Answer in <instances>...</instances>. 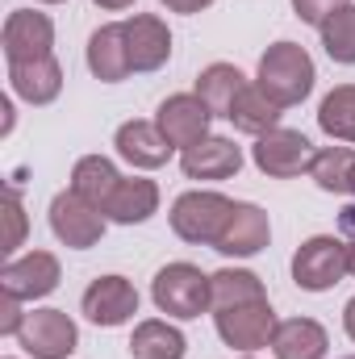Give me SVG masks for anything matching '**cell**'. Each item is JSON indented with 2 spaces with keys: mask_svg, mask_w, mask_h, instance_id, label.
Returning <instances> with one entry per match:
<instances>
[{
  "mask_svg": "<svg viewBox=\"0 0 355 359\" xmlns=\"http://www.w3.org/2000/svg\"><path fill=\"white\" fill-rule=\"evenodd\" d=\"M314 80H318V67H314L309 50L297 46V42H276V46H267L264 59H260V76H255V84H260L280 109L301 104V100L314 92Z\"/></svg>",
  "mask_w": 355,
  "mask_h": 359,
  "instance_id": "1",
  "label": "cell"
},
{
  "mask_svg": "<svg viewBox=\"0 0 355 359\" xmlns=\"http://www.w3.org/2000/svg\"><path fill=\"white\" fill-rule=\"evenodd\" d=\"M234 213V201L213 192V188H192V192H180L172 201V230L176 238L192 243V247H217L226 222Z\"/></svg>",
  "mask_w": 355,
  "mask_h": 359,
  "instance_id": "2",
  "label": "cell"
},
{
  "mask_svg": "<svg viewBox=\"0 0 355 359\" xmlns=\"http://www.w3.org/2000/svg\"><path fill=\"white\" fill-rule=\"evenodd\" d=\"M151 301H155L159 313L192 322L205 309H213V284H209V276L196 264H168V268L155 271V280H151Z\"/></svg>",
  "mask_w": 355,
  "mask_h": 359,
  "instance_id": "3",
  "label": "cell"
},
{
  "mask_svg": "<svg viewBox=\"0 0 355 359\" xmlns=\"http://www.w3.org/2000/svg\"><path fill=\"white\" fill-rule=\"evenodd\" d=\"M347 276V243L335 234H314L293 255V284L305 292H326Z\"/></svg>",
  "mask_w": 355,
  "mask_h": 359,
  "instance_id": "4",
  "label": "cell"
},
{
  "mask_svg": "<svg viewBox=\"0 0 355 359\" xmlns=\"http://www.w3.org/2000/svg\"><path fill=\"white\" fill-rule=\"evenodd\" d=\"M213 326H217V334H222L226 347L251 355V351H260V347L272 343V334H276V309H272L267 297L264 301H247V305H230V309H213Z\"/></svg>",
  "mask_w": 355,
  "mask_h": 359,
  "instance_id": "5",
  "label": "cell"
},
{
  "mask_svg": "<svg viewBox=\"0 0 355 359\" xmlns=\"http://www.w3.org/2000/svg\"><path fill=\"white\" fill-rule=\"evenodd\" d=\"M314 155H318L314 142L301 130H284V126L267 130L264 138H255V147H251L255 168L272 180H293V176H301V172H309Z\"/></svg>",
  "mask_w": 355,
  "mask_h": 359,
  "instance_id": "6",
  "label": "cell"
},
{
  "mask_svg": "<svg viewBox=\"0 0 355 359\" xmlns=\"http://www.w3.org/2000/svg\"><path fill=\"white\" fill-rule=\"evenodd\" d=\"M209 121H213V109L196 96V92H176L159 104L155 113V126L159 134L176 147V151H188L196 147L201 138H209Z\"/></svg>",
  "mask_w": 355,
  "mask_h": 359,
  "instance_id": "7",
  "label": "cell"
},
{
  "mask_svg": "<svg viewBox=\"0 0 355 359\" xmlns=\"http://www.w3.org/2000/svg\"><path fill=\"white\" fill-rule=\"evenodd\" d=\"M17 343L34 359H67L80 347V330L63 309H34L17 334Z\"/></svg>",
  "mask_w": 355,
  "mask_h": 359,
  "instance_id": "8",
  "label": "cell"
},
{
  "mask_svg": "<svg viewBox=\"0 0 355 359\" xmlns=\"http://www.w3.org/2000/svg\"><path fill=\"white\" fill-rule=\"evenodd\" d=\"M80 309L92 326H105V330L126 326L138 313V288L126 276H96L80 297Z\"/></svg>",
  "mask_w": 355,
  "mask_h": 359,
  "instance_id": "9",
  "label": "cell"
},
{
  "mask_svg": "<svg viewBox=\"0 0 355 359\" xmlns=\"http://www.w3.org/2000/svg\"><path fill=\"white\" fill-rule=\"evenodd\" d=\"M105 222H109V217H105L100 209H92L88 201H80L72 188L51 201V230H55V238H59L63 247H72V251L96 247L100 234H105Z\"/></svg>",
  "mask_w": 355,
  "mask_h": 359,
  "instance_id": "10",
  "label": "cell"
},
{
  "mask_svg": "<svg viewBox=\"0 0 355 359\" xmlns=\"http://www.w3.org/2000/svg\"><path fill=\"white\" fill-rule=\"evenodd\" d=\"M63 280V268L51 251H29L21 259H8L4 271H0V292L17 297V301H42L59 288Z\"/></svg>",
  "mask_w": 355,
  "mask_h": 359,
  "instance_id": "11",
  "label": "cell"
},
{
  "mask_svg": "<svg viewBox=\"0 0 355 359\" xmlns=\"http://www.w3.org/2000/svg\"><path fill=\"white\" fill-rule=\"evenodd\" d=\"M0 42H4V59L8 63H17V59H42L55 46V21L46 13H34V8H17V13H8Z\"/></svg>",
  "mask_w": 355,
  "mask_h": 359,
  "instance_id": "12",
  "label": "cell"
},
{
  "mask_svg": "<svg viewBox=\"0 0 355 359\" xmlns=\"http://www.w3.org/2000/svg\"><path fill=\"white\" fill-rule=\"evenodd\" d=\"M267 238H272V222H267L264 209L251 205V201H234V213H230L213 251H222L230 259H251L267 247Z\"/></svg>",
  "mask_w": 355,
  "mask_h": 359,
  "instance_id": "13",
  "label": "cell"
},
{
  "mask_svg": "<svg viewBox=\"0 0 355 359\" xmlns=\"http://www.w3.org/2000/svg\"><path fill=\"white\" fill-rule=\"evenodd\" d=\"M126 46H130V67L134 72H159L172 59V29L155 13H134L126 21Z\"/></svg>",
  "mask_w": 355,
  "mask_h": 359,
  "instance_id": "14",
  "label": "cell"
},
{
  "mask_svg": "<svg viewBox=\"0 0 355 359\" xmlns=\"http://www.w3.org/2000/svg\"><path fill=\"white\" fill-rule=\"evenodd\" d=\"M113 147H117V155H121L130 168H138V172H155V168H163V163L176 155V147L159 134L155 121H126V126H117Z\"/></svg>",
  "mask_w": 355,
  "mask_h": 359,
  "instance_id": "15",
  "label": "cell"
},
{
  "mask_svg": "<svg viewBox=\"0 0 355 359\" xmlns=\"http://www.w3.org/2000/svg\"><path fill=\"white\" fill-rule=\"evenodd\" d=\"M180 168L188 180H230L243 168V147H234V138L209 134L196 147L180 151Z\"/></svg>",
  "mask_w": 355,
  "mask_h": 359,
  "instance_id": "16",
  "label": "cell"
},
{
  "mask_svg": "<svg viewBox=\"0 0 355 359\" xmlns=\"http://www.w3.org/2000/svg\"><path fill=\"white\" fill-rule=\"evenodd\" d=\"M88 72L100 84H121L134 67H130V46H126V21L100 25L88 38Z\"/></svg>",
  "mask_w": 355,
  "mask_h": 359,
  "instance_id": "17",
  "label": "cell"
},
{
  "mask_svg": "<svg viewBox=\"0 0 355 359\" xmlns=\"http://www.w3.org/2000/svg\"><path fill=\"white\" fill-rule=\"evenodd\" d=\"M8 84H13V92L21 100H29V104H51L63 92V67H59L55 55L17 59V63H8Z\"/></svg>",
  "mask_w": 355,
  "mask_h": 359,
  "instance_id": "18",
  "label": "cell"
},
{
  "mask_svg": "<svg viewBox=\"0 0 355 359\" xmlns=\"http://www.w3.org/2000/svg\"><path fill=\"white\" fill-rule=\"evenodd\" d=\"M267 347L276 359H326L330 334L314 318H288V322H276V334Z\"/></svg>",
  "mask_w": 355,
  "mask_h": 359,
  "instance_id": "19",
  "label": "cell"
},
{
  "mask_svg": "<svg viewBox=\"0 0 355 359\" xmlns=\"http://www.w3.org/2000/svg\"><path fill=\"white\" fill-rule=\"evenodd\" d=\"M159 213V184L155 180H142V176H121L113 201L105 205V217L117 222V226H142Z\"/></svg>",
  "mask_w": 355,
  "mask_h": 359,
  "instance_id": "20",
  "label": "cell"
},
{
  "mask_svg": "<svg viewBox=\"0 0 355 359\" xmlns=\"http://www.w3.org/2000/svg\"><path fill=\"white\" fill-rule=\"evenodd\" d=\"M117 168L105 159V155H84V159H76V168H72V192L80 196V201H88L92 209H100L105 213V205L113 201V192H117Z\"/></svg>",
  "mask_w": 355,
  "mask_h": 359,
  "instance_id": "21",
  "label": "cell"
},
{
  "mask_svg": "<svg viewBox=\"0 0 355 359\" xmlns=\"http://www.w3.org/2000/svg\"><path fill=\"white\" fill-rule=\"evenodd\" d=\"M280 113H284V109H280L260 84H247V88L239 92L234 109H230V126L243 130V134H251V138H264L267 130L280 126Z\"/></svg>",
  "mask_w": 355,
  "mask_h": 359,
  "instance_id": "22",
  "label": "cell"
},
{
  "mask_svg": "<svg viewBox=\"0 0 355 359\" xmlns=\"http://www.w3.org/2000/svg\"><path fill=\"white\" fill-rule=\"evenodd\" d=\"M243 88H247V76L234 63H209L196 76V96L213 109V117H230V109H234Z\"/></svg>",
  "mask_w": 355,
  "mask_h": 359,
  "instance_id": "23",
  "label": "cell"
},
{
  "mask_svg": "<svg viewBox=\"0 0 355 359\" xmlns=\"http://www.w3.org/2000/svg\"><path fill=\"white\" fill-rule=\"evenodd\" d=\"M184 351H188V339L172 322L147 318V322L134 326V339H130V355L134 359H184Z\"/></svg>",
  "mask_w": 355,
  "mask_h": 359,
  "instance_id": "24",
  "label": "cell"
},
{
  "mask_svg": "<svg viewBox=\"0 0 355 359\" xmlns=\"http://www.w3.org/2000/svg\"><path fill=\"white\" fill-rule=\"evenodd\" d=\"M318 126L326 138L355 147V84H339L335 92L322 96L318 104Z\"/></svg>",
  "mask_w": 355,
  "mask_h": 359,
  "instance_id": "25",
  "label": "cell"
},
{
  "mask_svg": "<svg viewBox=\"0 0 355 359\" xmlns=\"http://www.w3.org/2000/svg\"><path fill=\"white\" fill-rule=\"evenodd\" d=\"M213 284V309H230V305H247V301H264V280L247 268H222L209 276Z\"/></svg>",
  "mask_w": 355,
  "mask_h": 359,
  "instance_id": "26",
  "label": "cell"
},
{
  "mask_svg": "<svg viewBox=\"0 0 355 359\" xmlns=\"http://www.w3.org/2000/svg\"><path fill=\"white\" fill-rule=\"evenodd\" d=\"M351 168H355L351 147H322L309 163V180L322 192H347L351 188Z\"/></svg>",
  "mask_w": 355,
  "mask_h": 359,
  "instance_id": "27",
  "label": "cell"
},
{
  "mask_svg": "<svg viewBox=\"0 0 355 359\" xmlns=\"http://www.w3.org/2000/svg\"><path fill=\"white\" fill-rule=\"evenodd\" d=\"M318 34H322V50H326L335 63L355 67V4H343L339 13H330V17L318 25Z\"/></svg>",
  "mask_w": 355,
  "mask_h": 359,
  "instance_id": "28",
  "label": "cell"
},
{
  "mask_svg": "<svg viewBox=\"0 0 355 359\" xmlns=\"http://www.w3.org/2000/svg\"><path fill=\"white\" fill-rule=\"evenodd\" d=\"M4 222H8V234H4V255H13L17 247H21V238H25V209H21V201H17V192H8L4 196Z\"/></svg>",
  "mask_w": 355,
  "mask_h": 359,
  "instance_id": "29",
  "label": "cell"
},
{
  "mask_svg": "<svg viewBox=\"0 0 355 359\" xmlns=\"http://www.w3.org/2000/svg\"><path fill=\"white\" fill-rule=\"evenodd\" d=\"M343 4H351V0H293V13L305 21V25H322L330 13H339Z\"/></svg>",
  "mask_w": 355,
  "mask_h": 359,
  "instance_id": "30",
  "label": "cell"
},
{
  "mask_svg": "<svg viewBox=\"0 0 355 359\" xmlns=\"http://www.w3.org/2000/svg\"><path fill=\"white\" fill-rule=\"evenodd\" d=\"M25 318L29 313H21V301L8 297V292H0V334H21Z\"/></svg>",
  "mask_w": 355,
  "mask_h": 359,
  "instance_id": "31",
  "label": "cell"
},
{
  "mask_svg": "<svg viewBox=\"0 0 355 359\" xmlns=\"http://www.w3.org/2000/svg\"><path fill=\"white\" fill-rule=\"evenodd\" d=\"M159 4L172 8V13H188V17H192V13H205L213 0H159Z\"/></svg>",
  "mask_w": 355,
  "mask_h": 359,
  "instance_id": "32",
  "label": "cell"
},
{
  "mask_svg": "<svg viewBox=\"0 0 355 359\" xmlns=\"http://www.w3.org/2000/svg\"><path fill=\"white\" fill-rule=\"evenodd\" d=\"M343 330H347V339L355 343V297L343 305Z\"/></svg>",
  "mask_w": 355,
  "mask_h": 359,
  "instance_id": "33",
  "label": "cell"
},
{
  "mask_svg": "<svg viewBox=\"0 0 355 359\" xmlns=\"http://www.w3.org/2000/svg\"><path fill=\"white\" fill-rule=\"evenodd\" d=\"M0 113H4V126H0V130L8 134V130H13V100H8V96L0 100Z\"/></svg>",
  "mask_w": 355,
  "mask_h": 359,
  "instance_id": "34",
  "label": "cell"
},
{
  "mask_svg": "<svg viewBox=\"0 0 355 359\" xmlns=\"http://www.w3.org/2000/svg\"><path fill=\"white\" fill-rule=\"evenodd\" d=\"M92 4H100V8H109V13H121V8H130L134 0H92Z\"/></svg>",
  "mask_w": 355,
  "mask_h": 359,
  "instance_id": "35",
  "label": "cell"
},
{
  "mask_svg": "<svg viewBox=\"0 0 355 359\" xmlns=\"http://www.w3.org/2000/svg\"><path fill=\"white\" fill-rule=\"evenodd\" d=\"M347 271L355 276V243H347Z\"/></svg>",
  "mask_w": 355,
  "mask_h": 359,
  "instance_id": "36",
  "label": "cell"
},
{
  "mask_svg": "<svg viewBox=\"0 0 355 359\" xmlns=\"http://www.w3.org/2000/svg\"><path fill=\"white\" fill-rule=\"evenodd\" d=\"M347 192H351V196H355V168H351V188H347Z\"/></svg>",
  "mask_w": 355,
  "mask_h": 359,
  "instance_id": "37",
  "label": "cell"
},
{
  "mask_svg": "<svg viewBox=\"0 0 355 359\" xmlns=\"http://www.w3.org/2000/svg\"><path fill=\"white\" fill-rule=\"evenodd\" d=\"M42 4H63V0H42Z\"/></svg>",
  "mask_w": 355,
  "mask_h": 359,
  "instance_id": "38",
  "label": "cell"
},
{
  "mask_svg": "<svg viewBox=\"0 0 355 359\" xmlns=\"http://www.w3.org/2000/svg\"><path fill=\"white\" fill-rule=\"evenodd\" d=\"M243 359H255V355H243Z\"/></svg>",
  "mask_w": 355,
  "mask_h": 359,
  "instance_id": "39",
  "label": "cell"
},
{
  "mask_svg": "<svg viewBox=\"0 0 355 359\" xmlns=\"http://www.w3.org/2000/svg\"><path fill=\"white\" fill-rule=\"evenodd\" d=\"M347 359H355V355H347Z\"/></svg>",
  "mask_w": 355,
  "mask_h": 359,
  "instance_id": "40",
  "label": "cell"
},
{
  "mask_svg": "<svg viewBox=\"0 0 355 359\" xmlns=\"http://www.w3.org/2000/svg\"><path fill=\"white\" fill-rule=\"evenodd\" d=\"M8 359H13V355H8Z\"/></svg>",
  "mask_w": 355,
  "mask_h": 359,
  "instance_id": "41",
  "label": "cell"
}]
</instances>
